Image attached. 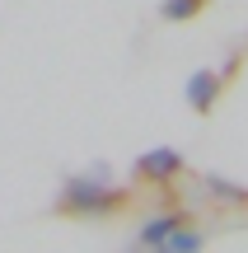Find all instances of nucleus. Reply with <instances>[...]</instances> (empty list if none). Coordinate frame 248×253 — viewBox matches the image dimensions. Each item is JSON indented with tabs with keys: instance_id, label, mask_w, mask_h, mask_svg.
<instances>
[{
	"instance_id": "nucleus-5",
	"label": "nucleus",
	"mask_w": 248,
	"mask_h": 253,
	"mask_svg": "<svg viewBox=\"0 0 248 253\" xmlns=\"http://www.w3.org/2000/svg\"><path fill=\"white\" fill-rule=\"evenodd\" d=\"M159 249H169V253H192V249H202V235H197V230L174 225V230H169V239H164Z\"/></svg>"
},
{
	"instance_id": "nucleus-4",
	"label": "nucleus",
	"mask_w": 248,
	"mask_h": 253,
	"mask_svg": "<svg viewBox=\"0 0 248 253\" xmlns=\"http://www.w3.org/2000/svg\"><path fill=\"white\" fill-rule=\"evenodd\" d=\"M174 225H183V216H159V220H145V225H141V235H136V244H164L169 239V230Z\"/></svg>"
},
{
	"instance_id": "nucleus-6",
	"label": "nucleus",
	"mask_w": 248,
	"mask_h": 253,
	"mask_svg": "<svg viewBox=\"0 0 248 253\" xmlns=\"http://www.w3.org/2000/svg\"><path fill=\"white\" fill-rule=\"evenodd\" d=\"M202 0H164V19H192Z\"/></svg>"
},
{
	"instance_id": "nucleus-2",
	"label": "nucleus",
	"mask_w": 248,
	"mask_h": 253,
	"mask_svg": "<svg viewBox=\"0 0 248 253\" xmlns=\"http://www.w3.org/2000/svg\"><path fill=\"white\" fill-rule=\"evenodd\" d=\"M178 169H183V160H178L174 150H150V155L136 160V173H141V178H155V183H169Z\"/></svg>"
},
{
	"instance_id": "nucleus-7",
	"label": "nucleus",
	"mask_w": 248,
	"mask_h": 253,
	"mask_svg": "<svg viewBox=\"0 0 248 253\" xmlns=\"http://www.w3.org/2000/svg\"><path fill=\"white\" fill-rule=\"evenodd\" d=\"M211 192H215V197H230V202H248V192L230 188V183H220V178H211Z\"/></svg>"
},
{
	"instance_id": "nucleus-1",
	"label": "nucleus",
	"mask_w": 248,
	"mask_h": 253,
	"mask_svg": "<svg viewBox=\"0 0 248 253\" xmlns=\"http://www.w3.org/2000/svg\"><path fill=\"white\" fill-rule=\"evenodd\" d=\"M122 207V192L108 188L99 178H71L61 192V211H89V216H103V211Z\"/></svg>"
},
{
	"instance_id": "nucleus-3",
	"label": "nucleus",
	"mask_w": 248,
	"mask_h": 253,
	"mask_svg": "<svg viewBox=\"0 0 248 253\" xmlns=\"http://www.w3.org/2000/svg\"><path fill=\"white\" fill-rule=\"evenodd\" d=\"M215 94H220V75H211V71H197L192 80H187V99H192V108L197 113H206L215 103Z\"/></svg>"
}]
</instances>
